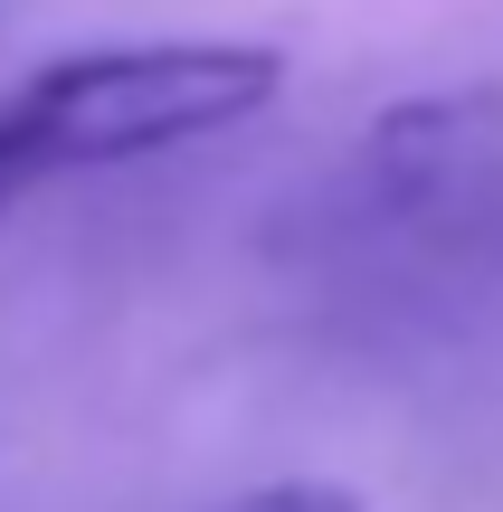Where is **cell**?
<instances>
[{
	"instance_id": "1",
	"label": "cell",
	"mask_w": 503,
	"mask_h": 512,
	"mask_svg": "<svg viewBox=\"0 0 503 512\" xmlns=\"http://www.w3.org/2000/svg\"><path fill=\"white\" fill-rule=\"evenodd\" d=\"M276 95L285 57L257 38H124V48L48 57L0 95V219L48 181H86V171L238 133Z\"/></svg>"
},
{
	"instance_id": "2",
	"label": "cell",
	"mask_w": 503,
	"mask_h": 512,
	"mask_svg": "<svg viewBox=\"0 0 503 512\" xmlns=\"http://www.w3.org/2000/svg\"><path fill=\"white\" fill-rule=\"evenodd\" d=\"M485 124H494V95H437V105H399V114H380L371 162L390 171L399 190H428V181H437V171H447Z\"/></svg>"
},
{
	"instance_id": "3",
	"label": "cell",
	"mask_w": 503,
	"mask_h": 512,
	"mask_svg": "<svg viewBox=\"0 0 503 512\" xmlns=\"http://www.w3.org/2000/svg\"><path fill=\"white\" fill-rule=\"evenodd\" d=\"M219 512H371V503L352 484H333V475H285V484H257V494H238Z\"/></svg>"
}]
</instances>
